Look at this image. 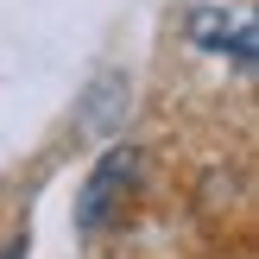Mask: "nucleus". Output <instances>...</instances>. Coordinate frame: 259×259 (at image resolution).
Here are the masks:
<instances>
[{"label":"nucleus","instance_id":"f257e3e1","mask_svg":"<svg viewBox=\"0 0 259 259\" xmlns=\"http://www.w3.org/2000/svg\"><path fill=\"white\" fill-rule=\"evenodd\" d=\"M139 171H146L139 146H108L101 152L95 171H89L82 190H76V234H108V228L126 215V202H133Z\"/></svg>","mask_w":259,"mask_h":259},{"label":"nucleus","instance_id":"f03ea898","mask_svg":"<svg viewBox=\"0 0 259 259\" xmlns=\"http://www.w3.org/2000/svg\"><path fill=\"white\" fill-rule=\"evenodd\" d=\"M190 32H196L202 51H234V70L253 76V19H228L215 7H196L190 13Z\"/></svg>","mask_w":259,"mask_h":259},{"label":"nucleus","instance_id":"7ed1b4c3","mask_svg":"<svg viewBox=\"0 0 259 259\" xmlns=\"http://www.w3.org/2000/svg\"><path fill=\"white\" fill-rule=\"evenodd\" d=\"M0 259H25V240H13V247H7V253H0Z\"/></svg>","mask_w":259,"mask_h":259}]
</instances>
